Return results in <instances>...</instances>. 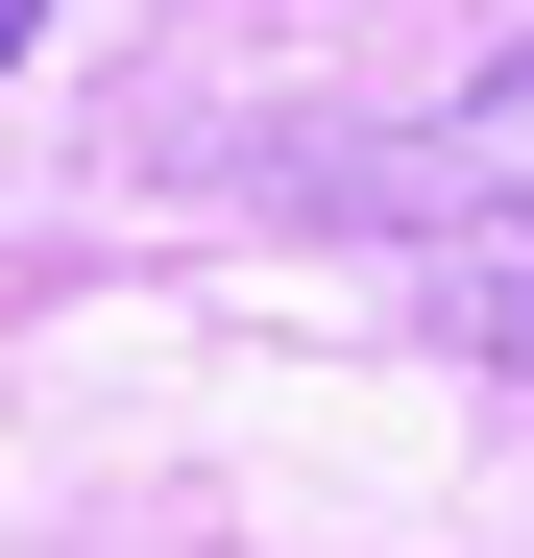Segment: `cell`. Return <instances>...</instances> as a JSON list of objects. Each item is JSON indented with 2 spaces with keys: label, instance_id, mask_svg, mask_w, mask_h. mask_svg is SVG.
Returning <instances> with one entry per match:
<instances>
[{
  "label": "cell",
  "instance_id": "cell-2",
  "mask_svg": "<svg viewBox=\"0 0 534 558\" xmlns=\"http://www.w3.org/2000/svg\"><path fill=\"white\" fill-rule=\"evenodd\" d=\"M25 25H49V0H0V73H25Z\"/></svg>",
  "mask_w": 534,
  "mask_h": 558
},
{
  "label": "cell",
  "instance_id": "cell-1",
  "mask_svg": "<svg viewBox=\"0 0 534 558\" xmlns=\"http://www.w3.org/2000/svg\"><path fill=\"white\" fill-rule=\"evenodd\" d=\"M365 243L437 292V340L534 364V49H510V73H462V98L365 170Z\"/></svg>",
  "mask_w": 534,
  "mask_h": 558
}]
</instances>
